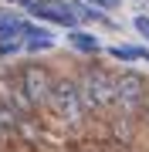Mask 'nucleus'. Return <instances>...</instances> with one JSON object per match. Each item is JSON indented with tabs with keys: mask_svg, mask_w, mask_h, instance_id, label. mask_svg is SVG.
<instances>
[{
	"mask_svg": "<svg viewBox=\"0 0 149 152\" xmlns=\"http://www.w3.org/2000/svg\"><path fill=\"white\" fill-rule=\"evenodd\" d=\"M48 112L54 115V122L71 135H81V129L88 125V112L81 102V88H78L75 68H58L54 75V95H51Z\"/></svg>",
	"mask_w": 149,
	"mask_h": 152,
	"instance_id": "f257e3e1",
	"label": "nucleus"
},
{
	"mask_svg": "<svg viewBox=\"0 0 149 152\" xmlns=\"http://www.w3.org/2000/svg\"><path fill=\"white\" fill-rule=\"evenodd\" d=\"M78 88H81V102L88 118H109L112 102H115V85H119V71L105 68V64H81L75 68Z\"/></svg>",
	"mask_w": 149,
	"mask_h": 152,
	"instance_id": "f03ea898",
	"label": "nucleus"
},
{
	"mask_svg": "<svg viewBox=\"0 0 149 152\" xmlns=\"http://www.w3.org/2000/svg\"><path fill=\"white\" fill-rule=\"evenodd\" d=\"M146 98H149V78L139 75L136 68H122V71H119V85H115L112 115L142 122V115H146Z\"/></svg>",
	"mask_w": 149,
	"mask_h": 152,
	"instance_id": "7ed1b4c3",
	"label": "nucleus"
},
{
	"mask_svg": "<svg viewBox=\"0 0 149 152\" xmlns=\"http://www.w3.org/2000/svg\"><path fill=\"white\" fill-rule=\"evenodd\" d=\"M54 75H58V68L44 64V61H24V64L17 68L21 91H24V98H27L37 112H48V105H51V95H54Z\"/></svg>",
	"mask_w": 149,
	"mask_h": 152,
	"instance_id": "20e7f679",
	"label": "nucleus"
},
{
	"mask_svg": "<svg viewBox=\"0 0 149 152\" xmlns=\"http://www.w3.org/2000/svg\"><path fill=\"white\" fill-rule=\"evenodd\" d=\"M27 14L34 20H44V24H54V27H65V31H78V14L71 7V0H34L27 7Z\"/></svg>",
	"mask_w": 149,
	"mask_h": 152,
	"instance_id": "39448f33",
	"label": "nucleus"
},
{
	"mask_svg": "<svg viewBox=\"0 0 149 152\" xmlns=\"http://www.w3.org/2000/svg\"><path fill=\"white\" fill-rule=\"evenodd\" d=\"M31 27L27 17H21L10 7H0V41H14V37H24Z\"/></svg>",
	"mask_w": 149,
	"mask_h": 152,
	"instance_id": "423d86ee",
	"label": "nucleus"
},
{
	"mask_svg": "<svg viewBox=\"0 0 149 152\" xmlns=\"http://www.w3.org/2000/svg\"><path fill=\"white\" fill-rule=\"evenodd\" d=\"M51 48H54V34H51L48 27L31 24L27 34H24V54H48Z\"/></svg>",
	"mask_w": 149,
	"mask_h": 152,
	"instance_id": "0eeeda50",
	"label": "nucleus"
},
{
	"mask_svg": "<svg viewBox=\"0 0 149 152\" xmlns=\"http://www.w3.org/2000/svg\"><path fill=\"white\" fill-rule=\"evenodd\" d=\"M109 54L122 64H136V61H149V44H115L109 48Z\"/></svg>",
	"mask_w": 149,
	"mask_h": 152,
	"instance_id": "6e6552de",
	"label": "nucleus"
},
{
	"mask_svg": "<svg viewBox=\"0 0 149 152\" xmlns=\"http://www.w3.org/2000/svg\"><path fill=\"white\" fill-rule=\"evenodd\" d=\"M68 48H75L78 54H98L102 51V41L88 31H68Z\"/></svg>",
	"mask_w": 149,
	"mask_h": 152,
	"instance_id": "1a4fd4ad",
	"label": "nucleus"
},
{
	"mask_svg": "<svg viewBox=\"0 0 149 152\" xmlns=\"http://www.w3.org/2000/svg\"><path fill=\"white\" fill-rule=\"evenodd\" d=\"M17 54H24V37L0 41V61H4V58H17Z\"/></svg>",
	"mask_w": 149,
	"mask_h": 152,
	"instance_id": "9d476101",
	"label": "nucleus"
},
{
	"mask_svg": "<svg viewBox=\"0 0 149 152\" xmlns=\"http://www.w3.org/2000/svg\"><path fill=\"white\" fill-rule=\"evenodd\" d=\"M132 24H136V31H139V37H142V41L149 44V14H139V17H136Z\"/></svg>",
	"mask_w": 149,
	"mask_h": 152,
	"instance_id": "9b49d317",
	"label": "nucleus"
},
{
	"mask_svg": "<svg viewBox=\"0 0 149 152\" xmlns=\"http://www.w3.org/2000/svg\"><path fill=\"white\" fill-rule=\"evenodd\" d=\"M85 4H92V7H98V10H105V14H109L112 7H115V4H112V0H85Z\"/></svg>",
	"mask_w": 149,
	"mask_h": 152,
	"instance_id": "f8f14e48",
	"label": "nucleus"
},
{
	"mask_svg": "<svg viewBox=\"0 0 149 152\" xmlns=\"http://www.w3.org/2000/svg\"><path fill=\"white\" fill-rule=\"evenodd\" d=\"M142 122L149 125V98H146V115H142Z\"/></svg>",
	"mask_w": 149,
	"mask_h": 152,
	"instance_id": "ddd939ff",
	"label": "nucleus"
},
{
	"mask_svg": "<svg viewBox=\"0 0 149 152\" xmlns=\"http://www.w3.org/2000/svg\"><path fill=\"white\" fill-rule=\"evenodd\" d=\"M112 4H119V0H112Z\"/></svg>",
	"mask_w": 149,
	"mask_h": 152,
	"instance_id": "4468645a",
	"label": "nucleus"
}]
</instances>
